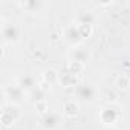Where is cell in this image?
<instances>
[{
	"label": "cell",
	"instance_id": "52a82bcc",
	"mask_svg": "<svg viewBox=\"0 0 130 130\" xmlns=\"http://www.w3.org/2000/svg\"><path fill=\"white\" fill-rule=\"evenodd\" d=\"M17 6L26 14L37 15V14H41L46 9L47 3L41 2V0H20V2H17Z\"/></svg>",
	"mask_w": 130,
	"mask_h": 130
},
{
	"label": "cell",
	"instance_id": "ac0fdd59",
	"mask_svg": "<svg viewBox=\"0 0 130 130\" xmlns=\"http://www.w3.org/2000/svg\"><path fill=\"white\" fill-rule=\"evenodd\" d=\"M35 112L40 113V116H43L44 113H47V112H49V104H47V101L43 100V101L35 103Z\"/></svg>",
	"mask_w": 130,
	"mask_h": 130
},
{
	"label": "cell",
	"instance_id": "ba28073f",
	"mask_svg": "<svg viewBox=\"0 0 130 130\" xmlns=\"http://www.w3.org/2000/svg\"><path fill=\"white\" fill-rule=\"evenodd\" d=\"M68 57H69V60H74V61H80V63H83V64H87V63L92 60V49L87 47V46L80 44V46L72 47V49L69 51Z\"/></svg>",
	"mask_w": 130,
	"mask_h": 130
},
{
	"label": "cell",
	"instance_id": "5b68a950",
	"mask_svg": "<svg viewBox=\"0 0 130 130\" xmlns=\"http://www.w3.org/2000/svg\"><path fill=\"white\" fill-rule=\"evenodd\" d=\"M22 118V110L19 106L9 104V103H3L2 106V113H0V122L5 128L12 127L14 124H17Z\"/></svg>",
	"mask_w": 130,
	"mask_h": 130
},
{
	"label": "cell",
	"instance_id": "4fadbf2b",
	"mask_svg": "<svg viewBox=\"0 0 130 130\" xmlns=\"http://www.w3.org/2000/svg\"><path fill=\"white\" fill-rule=\"evenodd\" d=\"M95 20H96V17L92 11H81L77 15V23H84V25H92L93 26Z\"/></svg>",
	"mask_w": 130,
	"mask_h": 130
},
{
	"label": "cell",
	"instance_id": "277c9868",
	"mask_svg": "<svg viewBox=\"0 0 130 130\" xmlns=\"http://www.w3.org/2000/svg\"><path fill=\"white\" fill-rule=\"evenodd\" d=\"M122 116V109L119 104L116 103H107L106 106L101 107L100 110V115H98V119L103 125H107V127H113Z\"/></svg>",
	"mask_w": 130,
	"mask_h": 130
},
{
	"label": "cell",
	"instance_id": "9a60e30c",
	"mask_svg": "<svg viewBox=\"0 0 130 130\" xmlns=\"http://www.w3.org/2000/svg\"><path fill=\"white\" fill-rule=\"evenodd\" d=\"M41 77H43V83H46V84H49V86H54L55 83H58L60 74H58L57 71H54V69H46Z\"/></svg>",
	"mask_w": 130,
	"mask_h": 130
},
{
	"label": "cell",
	"instance_id": "5bb4252c",
	"mask_svg": "<svg viewBox=\"0 0 130 130\" xmlns=\"http://www.w3.org/2000/svg\"><path fill=\"white\" fill-rule=\"evenodd\" d=\"M66 69L71 72V74H74V75H81L83 72H84V69H86V64H83V63H80V61H74V60H69V63L66 64Z\"/></svg>",
	"mask_w": 130,
	"mask_h": 130
},
{
	"label": "cell",
	"instance_id": "7a4b0ae2",
	"mask_svg": "<svg viewBox=\"0 0 130 130\" xmlns=\"http://www.w3.org/2000/svg\"><path fill=\"white\" fill-rule=\"evenodd\" d=\"M22 38V26L15 20H2V41L8 46H15Z\"/></svg>",
	"mask_w": 130,
	"mask_h": 130
},
{
	"label": "cell",
	"instance_id": "2e32d148",
	"mask_svg": "<svg viewBox=\"0 0 130 130\" xmlns=\"http://www.w3.org/2000/svg\"><path fill=\"white\" fill-rule=\"evenodd\" d=\"M115 86H116V89L118 90H127L128 87H130V80H128V77L127 75H118L116 77V80H115Z\"/></svg>",
	"mask_w": 130,
	"mask_h": 130
},
{
	"label": "cell",
	"instance_id": "8fae6325",
	"mask_svg": "<svg viewBox=\"0 0 130 130\" xmlns=\"http://www.w3.org/2000/svg\"><path fill=\"white\" fill-rule=\"evenodd\" d=\"M81 109V106L72 98V100H68L66 103L63 104V109H61V115H63V118H68V119H72V118H77L78 115H80V110Z\"/></svg>",
	"mask_w": 130,
	"mask_h": 130
},
{
	"label": "cell",
	"instance_id": "7c38bea8",
	"mask_svg": "<svg viewBox=\"0 0 130 130\" xmlns=\"http://www.w3.org/2000/svg\"><path fill=\"white\" fill-rule=\"evenodd\" d=\"M60 74V77H58V83L63 86V87H72V89H75V86L80 83V80L77 78V75H74V74H71L66 68H64L61 72H58Z\"/></svg>",
	"mask_w": 130,
	"mask_h": 130
},
{
	"label": "cell",
	"instance_id": "9c48e42d",
	"mask_svg": "<svg viewBox=\"0 0 130 130\" xmlns=\"http://www.w3.org/2000/svg\"><path fill=\"white\" fill-rule=\"evenodd\" d=\"M63 40L66 41L68 44H71L72 47H75V46H80L84 40L81 38V34H80V31H78V26H77V23H74V25H69L66 29H64V32H63Z\"/></svg>",
	"mask_w": 130,
	"mask_h": 130
},
{
	"label": "cell",
	"instance_id": "8992f818",
	"mask_svg": "<svg viewBox=\"0 0 130 130\" xmlns=\"http://www.w3.org/2000/svg\"><path fill=\"white\" fill-rule=\"evenodd\" d=\"M63 122H64V118H63L61 112L49 110L47 113L40 116L38 127H40V130H60L63 127Z\"/></svg>",
	"mask_w": 130,
	"mask_h": 130
},
{
	"label": "cell",
	"instance_id": "e0dca14e",
	"mask_svg": "<svg viewBox=\"0 0 130 130\" xmlns=\"http://www.w3.org/2000/svg\"><path fill=\"white\" fill-rule=\"evenodd\" d=\"M77 26H78V31H80V34H81V38H83V40H87V38L92 35V32H93V26H92V25L77 23Z\"/></svg>",
	"mask_w": 130,
	"mask_h": 130
},
{
	"label": "cell",
	"instance_id": "30bf717a",
	"mask_svg": "<svg viewBox=\"0 0 130 130\" xmlns=\"http://www.w3.org/2000/svg\"><path fill=\"white\" fill-rule=\"evenodd\" d=\"M15 83H17L28 95H29L34 89H37V86H38V83H37V80H35V77H34L32 74H20V75H17Z\"/></svg>",
	"mask_w": 130,
	"mask_h": 130
},
{
	"label": "cell",
	"instance_id": "6da1fadb",
	"mask_svg": "<svg viewBox=\"0 0 130 130\" xmlns=\"http://www.w3.org/2000/svg\"><path fill=\"white\" fill-rule=\"evenodd\" d=\"M74 100L80 106H92L100 100V89L92 81H80L74 89Z\"/></svg>",
	"mask_w": 130,
	"mask_h": 130
},
{
	"label": "cell",
	"instance_id": "3957f363",
	"mask_svg": "<svg viewBox=\"0 0 130 130\" xmlns=\"http://www.w3.org/2000/svg\"><path fill=\"white\" fill-rule=\"evenodd\" d=\"M3 98H5V103L20 107L22 104H25L28 101L29 95L17 83H6V84H3Z\"/></svg>",
	"mask_w": 130,
	"mask_h": 130
}]
</instances>
